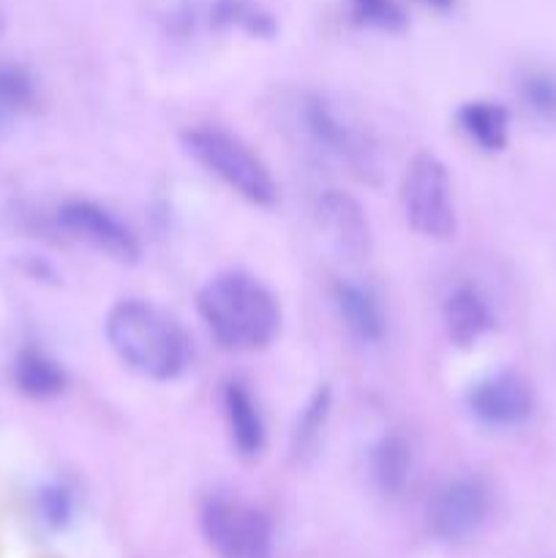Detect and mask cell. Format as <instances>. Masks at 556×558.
I'll use <instances>...</instances> for the list:
<instances>
[{
    "label": "cell",
    "mask_w": 556,
    "mask_h": 558,
    "mask_svg": "<svg viewBox=\"0 0 556 558\" xmlns=\"http://www.w3.org/2000/svg\"><path fill=\"white\" fill-rule=\"evenodd\" d=\"M196 314L218 349L254 354L281 332V305L270 287L243 270L213 276L196 294Z\"/></svg>",
    "instance_id": "6da1fadb"
},
{
    "label": "cell",
    "mask_w": 556,
    "mask_h": 558,
    "mask_svg": "<svg viewBox=\"0 0 556 558\" xmlns=\"http://www.w3.org/2000/svg\"><path fill=\"white\" fill-rule=\"evenodd\" d=\"M104 336L114 357L150 381H178L191 368L189 332L172 314L147 300H120L109 308Z\"/></svg>",
    "instance_id": "7a4b0ae2"
},
{
    "label": "cell",
    "mask_w": 556,
    "mask_h": 558,
    "mask_svg": "<svg viewBox=\"0 0 556 558\" xmlns=\"http://www.w3.org/2000/svg\"><path fill=\"white\" fill-rule=\"evenodd\" d=\"M180 145L205 172L221 180L249 205L273 207L278 202V183L270 167L232 131L194 125L180 134Z\"/></svg>",
    "instance_id": "3957f363"
},
{
    "label": "cell",
    "mask_w": 556,
    "mask_h": 558,
    "mask_svg": "<svg viewBox=\"0 0 556 558\" xmlns=\"http://www.w3.org/2000/svg\"><path fill=\"white\" fill-rule=\"evenodd\" d=\"M200 529L218 558H273L276 550L270 515L240 496H207L200 507Z\"/></svg>",
    "instance_id": "277c9868"
},
{
    "label": "cell",
    "mask_w": 556,
    "mask_h": 558,
    "mask_svg": "<svg viewBox=\"0 0 556 558\" xmlns=\"http://www.w3.org/2000/svg\"><path fill=\"white\" fill-rule=\"evenodd\" d=\"M300 120L309 140L325 156L347 167L354 178L374 183L379 178V150L368 131L322 93H309L300 104Z\"/></svg>",
    "instance_id": "5b68a950"
},
{
    "label": "cell",
    "mask_w": 556,
    "mask_h": 558,
    "mask_svg": "<svg viewBox=\"0 0 556 558\" xmlns=\"http://www.w3.org/2000/svg\"><path fill=\"white\" fill-rule=\"evenodd\" d=\"M401 205L407 223L428 240H450L458 229L452 180L445 163L431 153L409 161L401 180Z\"/></svg>",
    "instance_id": "8992f818"
},
{
    "label": "cell",
    "mask_w": 556,
    "mask_h": 558,
    "mask_svg": "<svg viewBox=\"0 0 556 558\" xmlns=\"http://www.w3.org/2000/svg\"><path fill=\"white\" fill-rule=\"evenodd\" d=\"M494 496L485 480L474 474L447 480L425 507V521L442 543H467L488 523Z\"/></svg>",
    "instance_id": "52a82bcc"
},
{
    "label": "cell",
    "mask_w": 556,
    "mask_h": 558,
    "mask_svg": "<svg viewBox=\"0 0 556 558\" xmlns=\"http://www.w3.org/2000/svg\"><path fill=\"white\" fill-rule=\"evenodd\" d=\"M58 227L118 265H136L142 259V243L134 229L93 199L63 202L58 207Z\"/></svg>",
    "instance_id": "ba28073f"
},
{
    "label": "cell",
    "mask_w": 556,
    "mask_h": 558,
    "mask_svg": "<svg viewBox=\"0 0 556 558\" xmlns=\"http://www.w3.org/2000/svg\"><path fill=\"white\" fill-rule=\"evenodd\" d=\"M467 409L485 428H518L532 420L534 390L527 376L501 368L469 387Z\"/></svg>",
    "instance_id": "9c48e42d"
},
{
    "label": "cell",
    "mask_w": 556,
    "mask_h": 558,
    "mask_svg": "<svg viewBox=\"0 0 556 558\" xmlns=\"http://www.w3.org/2000/svg\"><path fill=\"white\" fill-rule=\"evenodd\" d=\"M221 412L229 445L243 461H256L267 447V423L254 392L240 379H227L221 387Z\"/></svg>",
    "instance_id": "30bf717a"
},
{
    "label": "cell",
    "mask_w": 556,
    "mask_h": 558,
    "mask_svg": "<svg viewBox=\"0 0 556 558\" xmlns=\"http://www.w3.org/2000/svg\"><path fill=\"white\" fill-rule=\"evenodd\" d=\"M442 322L456 347L469 349L483 341L496 327V314L488 298L474 283H456L442 303Z\"/></svg>",
    "instance_id": "8fae6325"
},
{
    "label": "cell",
    "mask_w": 556,
    "mask_h": 558,
    "mask_svg": "<svg viewBox=\"0 0 556 558\" xmlns=\"http://www.w3.org/2000/svg\"><path fill=\"white\" fill-rule=\"evenodd\" d=\"M316 216H319L322 229L327 232V238L343 251V254L360 256L368 254L371 248V227L365 210L360 207V202L354 196L343 194L338 189H327L325 194H319L316 199Z\"/></svg>",
    "instance_id": "7c38bea8"
},
{
    "label": "cell",
    "mask_w": 556,
    "mask_h": 558,
    "mask_svg": "<svg viewBox=\"0 0 556 558\" xmlns=\"http://www.w3.org/2000/svg\"><path fill=\"white\" fill-rule=\"evenodd\" d=\"M333 305L349 336L360 343H379L387 336V316L379 294L368 283L341 278L333 283Z\"/></svg>",
    "instance_id": "4fadbf2b"
},
{
    "label": "cell",
    "mask_w": 556,
    "mask_h": 558,
    "mask_svg": "<svg viewBox=\"0 0 556 558\" xmlns=\"http://www.w3.org/2000/svg\"><path fill=\"white\" fill-rule=\"evenodd\" d=\"M368 472L371 483L376 485L382 496H390V499L401 496L412 483L414 472V452L407 436L398 434V430L382 434L376 445L371 447Z\"/></svg>",
    "instance_id": "5bb4252c"
},
{
    "label": "cell",
    "mask_w": 556,
    "mask_h": 558,
    "mask_svg": "<svg viewBox=\"0 0 556 558\" xmlns=\"http://www.w3.org/2000/svg\"><path fill=\"white\" fill-rule=\"evenodd\" d=\"M11 379H14L16 390L33 401H52V398L63 396L69 387V374L63 365L38 347L20 349V354L14 357V368H11Z\"/></svg>",
    "instance_id": "9a60e30c"
},
{
    "label": "cell",
    "mask_w": 556,
    "mask_h": 558,
    "mask_svg": "<svg viewBox=\"0 0 556 558\" xmlns=\"http://www.w3.org/2000/svg\"><path fill=\"white\" fill-rule=\"evenodd\" d=\"M456 123L463 136L485 153H501L510 142V112L496 101L478 98V101L461 104Z\"/></svg>",
    "instance_id": "2e32d148"
},
{
    "label": "cell",
    "mask_w": 556,
    "mask_h": 558,
    "mask_svg": "<svg viewBox=\"0 0 556 558\" xmlns=\"http://www.w3.org/2000/svg\"><path fill=\"white\" fill-rule=\"evenodd\" d=\"M333 412V390L330 385H319L309 396L305 407L300 409L298 423L292 428V456L298 461H305V458L314 456L319 450V441L325 436L327 420H330Z\"/></svg>",
    "instance_id": "e0dca14e"
},
{
    "label": "cell",
    "mask_w": 556,
    "mask_h": 558,
    "mask_svg": "<svg viewBox=\"0 0 556 558\" xmlns=\"http://www.w3.org/2000/svg\"><path fill=\"white\" fill-rule=\"evenodd\" d=\"M210 20L223 31H240L254 38H273L278 25L267 9L254 0H216L210 9Z\"/></svg>",
    "instance_id": "ac0fdd59"
},
{
    "label": "cell",
    "mask_w": 556,
    "mask_h": 558,
    "mask_svg": "<svg viewBox=\"0 0 556 558\" xmlns=\"http://www.w3.org/2000/svg\"><path fill=\"white\" fill-rule=\"evenodd\" d=\"M38 101V85L27 69L0 63V125H9L31 112Z\"/></svg>",
    "instance_id": "d6986e66"
},
{
    "label": "cell",
    "mask_w": 556,
    "mask_h": 558,
    "mask_svg": "<svg viewBox=\"0 0 556 558\" xmlns=\"http://www.w3.org/2000/svg\"><path fill=\"white\" fill-rule=\"evenodd\" d=\"M518 96L523 107L543 123H556V74L545 69H532L518 82Z\"/></svg>",
    "instance_id": "ffe728a7"
},
{
    "label": "cell",
    "mask_w": 556,
    "mask_h": 558,
    "mask_svg": "<svg viewBox=\"0 0 556 558\" xmlns=\"http://www.w3.org/2000/svg\"><path fill=\"white\" fill-rule=\"evenodd\" d=\"M349 16L354 25L376 33H401L407 27V11L398 0H349Z\"/></svg>",
    "instance_id": "44dd1931"
},
{
    "label": "cell",
    "mask_w": 556,
    "mask_h": 558,
    "mask_svg": "<svg viewBox=\"0 0 556 558\" xmlns=\"http://www.w3.org/2000/svg\"><path fill=\"white\" fill-rule=\"evenodd\" d=\"M74 490L65 483H47L38 490V515L49 529L69 526L74 518Z\"/></svg>",
    "instance_id": "7402d4cb"
},
{
    "label": "cell",
    "mask_w": 556,
    "mask_h": 558,
    "mask_svg": "<svg viewBox=\"0 0 556 558\" xmlns=\"http://www.w3.org/2000/svg\"><path fill=\"white\" fill-rule=\"evenodd\" d=\"M425 5H431V9L436 11H450L452 5H456V0H423Z\"/></svg>",
    "instance_id": "603a6c76"
}]
</instances>
